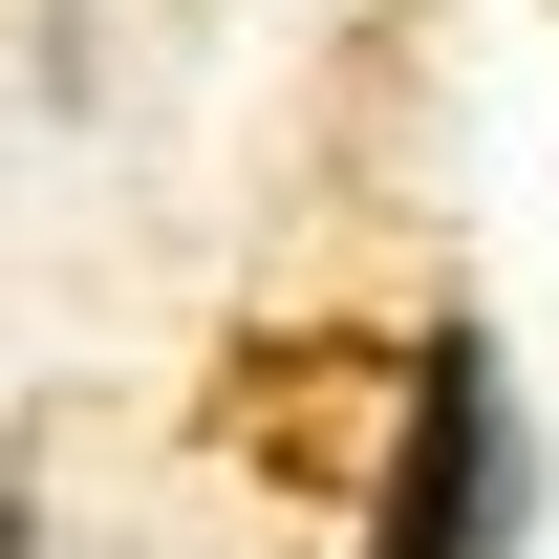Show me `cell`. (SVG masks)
I'll list each match as a JSON object with an SVG mask.
<instances>
[{
	"mask_svg": "<svg viewBox=\"0 0 559 559\" xmlns=\"http://www.w3.org/2000/svg\"><path fill=\"white\" fill-rule=\"evenodd\" d=\"M516 495H538V430L495 388L474 323L409 345V409H388V495H366V559H516Z\"/></svg>",
	"mask_w": 559,
	"mask_h": 559,
	"instance_id": "6da1fadb",
	"label": "cell"
},
{
	"mask_svg": "<svg viewBox=\"0 0 559 559\" xmlns=\"http://www.w3.org/2000/svg\"><path fill=\"white\" fill-rule=\"evenodd\" d=\"M0 559H44V495H0Z\"/></svg>",
	"mask_w": 559,
	"mask_h": 559,
	"instance_id": "7a4b0ae2",
	"label": "cell"
}]
</instances>
